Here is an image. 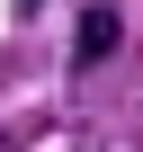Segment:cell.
Listing matches in <instances>:
<instances>
[{
  "label": "cell",
  "mask_w": 143,
  "mask_h": 152,
  "mask_svg": "<svg viewBox=\"0 0 143 152\" xmlns=\"http://www.w3.org/2000/svg\"><path fill=\"white\" fill-rule=\"evenodd\" d=\"M116 36H125V27H116V9H81V27H72V63H107V54H116Z\"/></svg>",
  "instance_id": "obj_1"
}]
</instances>
